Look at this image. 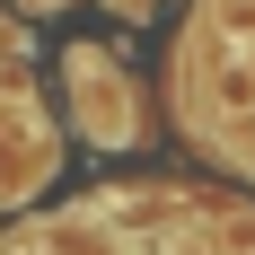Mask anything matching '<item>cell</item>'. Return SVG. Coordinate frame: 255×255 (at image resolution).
Instances as JSON below:
<instances>
[{"label":"cell","instance_id":"cell-1","mask_svg":"<svg viewBox=\"0 0 255 255\" xmlns=\"http://www.w3.org/2000/svg\"><path fill=\"white\" fill-rule=\"evenodd\" d=\"M62 88H71V124L97 141V150H124L132 141V88H124V62L115 53H97V44H79L71 62H62Z\"/></svg>","mask_w":255,"mask_h":255}]
</instances>
